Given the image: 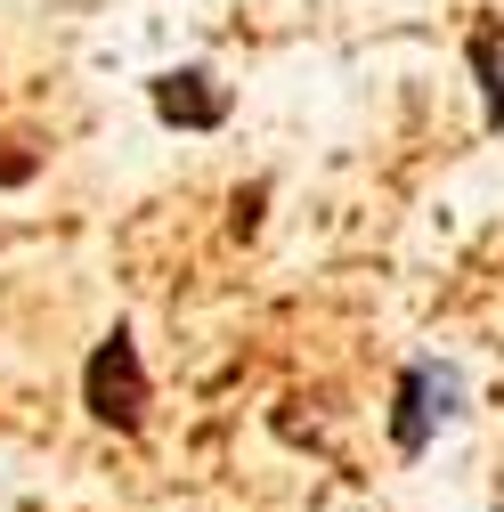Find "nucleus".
I'll use <instances>...</instances> for the list:
<instances>
[{"label": "nucleus", "mask_w": 504, "mask_h": 512, "mask_svg": "<svg viewBox=\"0 0 504 512\" xmlns=\"http://www.w3.org/2000/svg\"><path fill=\"white\" fill-rule=\"evenodd\" d=\"M41 171V147H25V139H0V187H25Z\"/></svg>", "instance_id": "nucleus-4"}, {"label": "nucleus", "mask_w": 504, "mask_h": 512, "mask_svg": "<svg viewBox=\"0 0 504 512\" xmlns=\"http://www.w3.org/2000/svg\"><path fill=\"white\" fill-rule=\"evenodd\" d=\"M147 358H139V342H131V326H106L98 342H90V358H82V415L98 423V431H147Z\"/></svg>", "instance_id": "nucleus-1"}, {"label": "nucleus", "mask_w": 504, "mask_h": 512, "mask_svg": "<svg viewBox=\"0 0 504 512\" xmlns=\"http://www.w3.org/2000/svg\"><path fill=\"white\" fill-rule=\"evenodd\" d=\"M147 106L171 122V131H220L228 122V82L212 66H171L147 82Z\"/></svg>", "instance_id": "nucleus-3"}, {"label": "nucleus", "mask_w": 504, "mask_h": 512, "mask_svg": "<svg viewBox=\"0 0 504 512\" xmlns=\"http://www.w3.org/2000/svg\"><path fill=\"white\" fill-rule=\"evenodd\" d=\"M456 407H464V374L448 358H407L399 391H391V447L399 456H423V447L456 423Z\"/></svg>", "instance_id": "nucleus-2"}, {"label": "nucleus", "mask_w": 504, "mask_h": 512, "mask_svg": "<svg viewBox=\"0 0 504 512\" xmlns=\"http://www.w3.org/2000/svg\"><path fill=\"white\" fill-rule=\"evenodd\" d=\"M472 66H480V82H488V122H504V74H496V49H488V41H472Z\"/></svg>", "instance_id": "nucleus-5"}]
</instances>
